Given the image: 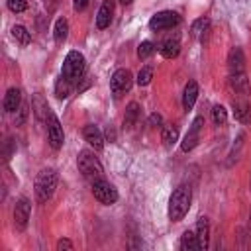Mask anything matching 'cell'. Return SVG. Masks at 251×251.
<instances>
[{"label":"cell","instance_id":"4316f807","mask_svg":"<svg viewBox=\"0 0 251 251\" xmlns=\"http://www.w3.org/2000/svg\"><path fill=\"white\" fill-rule=\"evenodd\" d=\"M12 35H14V39L20 41L22 45H27V43L31 41V33H29L24 25H14V27H12Z\"/></svg>","mask_w":251,"mask_h":251},{"label":"cell","instance_id":"1f68e13d","mask_svg":"<svg viewBox=\"0 0 251 251\" xmlns=\"http://www.w3.org/2000/svg\"><path fill=\"white\" fill-rule=\"evenodd\" d=\"M16 114H18L16 124H18V126H22V124H24V120L27 118V106H25V104H22V106H20V110H18Z\"/></svg>","mask_w":251,"mask_h":251},{"label":"cell","instance_id":"277c9868","mask_svg":"<svg viewBox=\"0 0 251 251\" xmlns=\"http://www.w3.org/2000/svg\"><path fill=\"white\" fill-rule=\"evenodd\" d=\"M76 165H78V171L82 173L84 178L88 180H96L104 175L102 171V163L98 161V157L92 153V151H80L78 157H76Z\"/></svg>","mask_w":251,"mask_h":251},{"label":"cell","instance_id":"8fae6325","mask_svg":"<svg viewBox=\"0 0 251 251\" xmlns=\"http://www.w3.org/2000/svg\"><path fill=\"white\" fill-rule=\"evenodd\" d=\"M231 108H233L235 120H239L241 124H249V122H251V106H249L247 96L233 94V98H231Z\"/></svg>","mask_w":251,"mask_h":251},{"label":"cell","instance_id":"44dd1931","mask_svg":"<svg viewBox=\"0 0 251 251\" xmlns=\"http://www.w3.org/2000/svg\"><path fill=\"white\" fill-rule=\"evenodd\" d=\"M161 141L167 149H171L176 141H178V127L173 126V124H167L163 126V131H161Z\"/></svg>","mask_w":251,"mask_h":251},{"label":"cell","instance_id":"7402d4cb","mask_svg":"<svg viewBox=\"0 0 251 251\" xmlns=\"http://www.w3.org/2000/svg\"><path fill=\"white\" fill-rule=\"evenodd\" d=\"M67 35H69V22L65 18H59L55 22V27H53V37H55V43L61 45L67 41Z\"/></svg>","mask_w":251,"mask_h":251},{"label":"cell","instance_id":"603a6c76","mask_svg":"<svg viewBox=\"0 0 251 251\" xmlns=\"http://www.w3.org/2000/svg\"><path fill=\"white\" fill-rule=\"evenodd\" d=\"M73 88H75V84L71 82V80H67L63 75L57 78V82H55V96L59 98V100H65L71 92H73Z\"/></svg>","mask_w":251,"mask_h":251},{"label":"cell","instance_id":"836d02e7","mask_svg":"<svg viewBox=\"0 0 251 251\" xmlns=\"http://www.w3.org/2000/svg\"><path fill=\"white\" fill-rule=\"evenodd\" d=\"M88 2H90V0H73V8H75L76 12H82V10L88 6Z\"/></svg>","mask_w":251,"mask_h":251},{"label":"cell","instance_id":"8992f818","mask_svg":"<svg viewBox=\"0 0 251 251\" xmlns=\"http://www.w3.org/2000/svg\"><path fill=\"white\" fill-rule=\"evenodd\" d=\"M131 84H133V76L127 69H118L110 78V90H112L116 100H120L126 92H129Z\"/></svg>","mask_w":251,"mask_h":251},{"label":"cell","instance_id":"d6986e66","mask_svg":"<svg viewBox=\"0 0 251 251\" xmlns=\"http://www.w3.org/2000/svg\"><path fill=\"white\" fill-rule=\"evenodd\" d=\"M196 239L200 249H208L210 245V222L208 218H198L196 222Z\"/></svg>","mask_w":251,"mask_h":251},{"label":"cell","instance_id":"e0dca14e","mask_svg":"<svg viewBox=\"0 0 251 251\" xmlns=\"http://www.w3.org/2000/svg\"><path fill=\"white\" fill-rule=\"evenodd\" d=\"M196 98H198V82L196 80H188L184 84V90H182V108L186 112H190L194 102H196Z\"/></svg>","mask_w":251,"mask_h":251},{"label":"cell","instance_id":"f1b7e54d","mask_svg":"<svg viewBox=\"0 0 251 251\" xmlns=\"http://www.w3.org/2000/svg\"><path fill=\"white\" fill-rule=\"evenodd\" d=\"M212 120H214L216 126H224V124L227 122V110H226L222 104H216V106L212 108Z\"/></svg>","mask_w":251,"mask_h":251},{"label":"cell","instance_id":"ffe728a7","mask_svg":"<svg viewBox=\"0 0 251 251\" xmlns=\"http://www.w3.org/2000/svg\"><path fill=\"white\" fill-rule=\"evenodd\" d=\"M141 114V108L137 102H129L127 108H126V114H124V127L126 129H131L135 124H137V118Z\"/></svg>","mask_w":251,"mask_h":251},{"label":"cell","instance_id":"9c48e42d","mask_svg":"<svg viewBox=\"0 0 251 251\" xmlns=\"http://www.w3.org/2000/svg\"><path fill=\"white\" fill-rule=\"evenodd\" d=\"M202 126H204V118H202V116H196L194 122H192V126H190V129L186 131V135H184V139H182V143H180V149H182L184 153L192 151V149L198 145Z\"/></svg>","mask_w":251,"mask_h":251},{"label":"cell","instance_id":"7a4b0ae2","mask_svg":"<svg viewBox=\"0 0 251 251\" xmlns=\"http://www.w3.org/2000/svg\"><path fill=\"white\" fill-rule=\"evenodd\" d=\"M57 180H59V175H57V171L51 169V167L41 169V171L37 173L35 184H33V192H35V200H37L39 204H45V202L53 196V192H55V188H57Z\"/></svg>","mask_w":251,"mask_h":251},{"label":"cell","instance_id":"e575fe53","mask_svg":"<svg viewBox=\"0 0 251 251\" xmlns=\"http://www.w3.org/2000/svg\"><path fill=\"white\" fill-rule=\"evenodd\" d=\"M149 124L151 126H161V114H151L149 116Z\"/></svg>","mask_w":251,"mask_h":251},{"label":"cell","instance_id":"83f0119b","mask_svg":"<svg viewBox=\"0 0 251 251\" xmlns=\"http://www.w3.org/2000/svg\"><path fill=\"white\" fill-rule=\"evenodd\" d=\"M151 78H153V67H151V65H145V67H141V71L137 73L135 82H137L139 86H147V84L151 82Z\"/></svg>","mask_w":251,"mask_h":251},{"label":"cell","instance_id":"5bb4252c","mask_svg":"<svg viewBox=\"0 0 251 251\" xmlns=\"http://www.w3.org/2000/svg\"><path fill=\"white\" fill-rule=\"evenodd\" d=\"M229 88H231V94L249 96L251 88H249V78H247V75H245V73L229 75Z\"/></svg>","mask_w":251,"mask_h":251},{"label":"cell","instance_id":"7c38bea8","mask_svg":"<svg viewBox=\"0 0 251 251\" xmlns=\"http://www.w3.org/2000/svg\"><path fill=\"white\" fill-rule=\"evenodd\" d=\"M82 135H84L86 143H88L94 151H102V147H104V135H102V131L98 129V126L86 124V126L82 127Z\"/></svg>","mask_w":251,"mask_h":251},{"label":"cell","instance_id":"6da1fadb","mask_svg":"<svg viewBox=\"0 0 251 251\" xmlns=\"http://www.w3.org/2000/svg\"><path fill=\"white\" fill-rule=\"evenodd\" d=\"M190 202H192V190L188 184H178L171 198H169V220L171 222H180L188 208H190Z\"/></svg>","mask_w":251,"mask_h":251},{"label":"cell","instance_id":"d6a6232c","mask_svg":"<svg viewBox=\"0 0 251 251\" xmlns=\"http://www.w3.org/2000/svg\"><path fill=\"white\" fill-rule=\"evenodd\" d=\"M63 249H73V241H69V239H59V241H57V251H63Z\"/></svg>","mask_w":251,"mask_h":251},{"label":"cell","instance_id":"8d00e7d4","mask_svg":"<svg viewBox=\"0 0 251 251\" xmlns=\"http://www.w3.org/2000/svg\"><path fill=\"white\" fill-rule=\"evenodd\" d=\"M120 2H122V4H126V6H127V4H131V2H133V0H120Z\"/></svg>","mask_w":251,"mask_h":251},{"label":"cell","instance_id":"52a82bcc","mask_svg":"<svg viewBox=\"0 0 251 251\" xmlns=\"http://www.w3.org/2000/svg\"><path fill=\"white\" fill-rule=\"evenodd\" d=\"M180 24V16L173 10H163V12H157L151 20H149V27L153 31H165V29H173L175 25Z\"/></svg>","mask_w":251,"mask_h":251},{"label":"cell","instance_id":"30bf717a","mask_svg":"<svg viewBox=\"0 0 251 251\" xmlns=\"http://www.w3.org/2000/svg\"><path fill=\"white\" fill-rule=\"evenodd\" d=\"M29 214H31V202L25 196H22L14 206V226H16V229H20V231L25 229V226L29 222Z\"/></svg>","mask_w":251,"mask_h":251},{"label":"cell","instance_id":"ba28073f","mask_svg":"<svg viewBox=\"0 0 251 251\" xmlns=\"http://www.w3.org/2000/svg\"><path fill=\"white\" fill-rule=\"evenodd\" d=\"M47 139H49V145L53 149H61L63 143H65L63 126H61L59 118L53 112H49V116H47Z\"/></svg>","mask_w":251,"mask_h":251},{"label":"cell","instance_id":"4fadbf2b","mask_svg":"<svg viewBox=\"0 0 251 251\" xmlns=\"http://www.w3.org/2000/svg\"><path fill=\"white\" fill-rule=\"evenodd\" d=\"M227 69H229V75L245 73V57H243L241 47H233L229 51V55H227Z\"/></svg>","mask_w":251,"mask_h":251},{"label":"cell","instance_id":"ac0fdd59","mask_svg":"<svg viewBox=\"0 0 251 251\" xmlns=\"http://www.w3.org/2000/svg\"><path fill=\"white\" fill-rule=\"evenodd\" d=\"M159 53H161L165 59H175V57L180 53V39H178V35H175V37H167V39L161 43Z\"/></svg>","mask_w":251,"mask_h":251},{"label":"cell","instance_id":"d590c367","mask_svg":"<svg viewBox=\"0 0 251 251\" xmlns=\"http://www.w3.org/2000/svg\"><path fill=\"white\" fill-rule=\"evenodd\" d=\"M247 233H249V237H251V214H249V226H247Z\"/></svg>","mask_w":251,"mask_h":251},{"label":"cell","instance_id":"5b68a950","mask_svg":"<svg viewBox=\"0 0 251 251\" xmlns=\"http://www.w3.org/2000/svg\"><path fill=\"white\" fill-rule=\"evenodd\" d=\"M92 194H94V198H96L100 204H106V206H110V204H114V202L118 200V190H116V186H114L112 182H108L104 176L92 180Z\"/></svg>","mask_w":251,"mask_h":251},{"label":"cell","instance_id":"9a60e30c","mask_svg":"<svg viewBox=\"0 0 251 251\" xmlns=\"http://www.w3.org/2000/svg\"><path fill=\"white\" fill-rule=\"evenodd\" d=\"M112 16H114V0H104L98 10V16H96L98 29H106L112 24Z\"/></svg>","mask_w":251,"mask_h":251},{"label":"cell","instance_id":"484cf974","mask_svg":"<svg viewBox=\"0 0 251 251\" xmlns=\"http://www.w3.org/2000/svg\"><path fill=\"white\" fill-rule=\"evenodd\" d=\"M33 108H35V116H37V120H39V122H43V120L47 122V116H49V112H51V110H49L47 102H45L39 94L33 98Z\"/></svg>","mask_w":251,"mask_h":251},{"label":"cell","instance_id":"3957f363","mask_svg":"<svg viewBox=\"0 0 251 251\" xmlns=\"http://www.w3.org/2000/svg\"><path fill=\"white\" fill-rule=\"evenodd\" d=\"M84 69H86V63H84V57L80 51H69L65 61H63V69H61V75L71 80L75 86L82 80V75H84Z\"/></svg>","mask_w":251,"mask_h":251},{"label":"cell","instance_id":"f546056e","mask_svg":"<svg viewBox=\"0 0 251 251\" xmlns=\"http://www.w3.org/2000/svg\"><path fill=\"white\" fill-rule=\"evenodd\" d=\"M153 53H155L153 41H141V43L137 45V57H139V59H147V57H151Z\"/></svg>","mask_w":251,"mask_h":251},{"label":"cell","instance_id":"cb8c5ba5","mask_svg":"<svg viewBox=\"0 0 251 251\" xmlns=\"http://www.w3.org/2000/svg\"><path fill=\"white\" fill-rule=\"evenodd\" d=\"M180 249H184V251H194V249H200V245H198V239H196V233L194 231H190V229H186V231H182V235H180Z\"/></svg>","mask_w":251,"mask_h":251},{"label":"cell","instance_id":"4dcf8cb0","mask_svg":"<svg viewBox=\"0 0 251 251\" xmlns=\"http://www.w3.org/2000/svg\"><path fill=\"white\" fill-rule=\"evenodd\" d=\"M6 6L14 14H22L27 10V0H6Z\"/></svg>","mask_w":251,"mask_h":251},{"label":"cell","instance_id":"d4e9b609","mask_svg":"<svg viewBox=\"0 0 251 251\" xmlns=\"http://www.w3.org/2000/svg\"><path fill=\"white\" fill-rule=\"evenodd\" d=\"M208 27H210V20H208V18H198V20L192 24L190 33H192V37H198V39L204 41V33L208 31Z\"/></svg>","mask_w":251,"mask_h":251},{"label":"cell","instance_id":"2e32d148","mask_svg":"<svg viewBox=\"0 0 251 251\" xmlns=\"http://www.w3.org/2000/svg\"><path fill=\"white\" fill-rule=\"evenodd\" d=\"M4 112H8V114H12V112H18L20 110V106H22V90L20 88H16V86H12V88H8V92H6V96H4Z\"/></svg>","mask_w":251,"mask_h":251}]
</instances>
